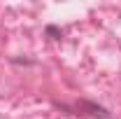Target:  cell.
<instances>
[{
	"instance_id": "cell-1",
	"label": "cell",
	"mask_w": 121,
	"mask_h": 119,
	"mask_svg": "<svg viewBox=\"0 0 121 119\" xmlns=\"http://www.w3.org/2000/svg\"><path fill=\"white\" fill-rule=\"evenodd\" d=\"M75 110H77V114H86V117H93V119H109V117H112L107 107L93 103V101H86V98L77 101V103H75Z\"/></svg>"
},
{
	"instance_id": "cell-2",
	"label": "cell",
	"mask_w": 121,
	"mask_h": 119,
	"mask_svg": "<svg viewBox=\"0 0 121 119\" xmlns=\"http://www.w3.org/2000/svg\"><path fill=\"white\" fill-rule=\"evenodd\" d=\"M44 35L49 40H60V37H63V30H60V26H56V23H47L44 26Z\"/></svg>"
}]
</instances>
